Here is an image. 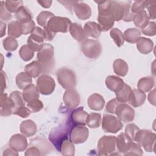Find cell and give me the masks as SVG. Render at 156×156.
<instances>
[{"label":"cell","instance_id":"6da1fadb","mask_svg":"<svg viewBox=\"0 0 156 156\" xmlns=\"http://www.w3.org/2000/svg\"><path fill=\"white\" fill-rule=\"evenodd\" d=\"M95 2L98 5V21L102 31L111 29L114 25L115 20L110 7V1H95Z\"/></svg>","mask_w":156,"mask_h":156},{"label":"cell","instance_id":"7a4b0ae2","mask_svg":"<svg viewBox=\"0 0 156 156\" xmlns=\"http://www.w3.org/2000/svg\"><path fill=\"white\" fill-rule=\"evenodd\" d=\"M54 47L48 43L44 44L38 51V61L41 65L43 73H50L55 65Z\"/></svg>","mask_w":156,"mask_h":156},{"label":"cell","instance_id":"3957f363","mask_svg":"<svg viewBox=\"0 0 156 156\" xmlns=\"http://www.w3.org/2000/svg\"><path fill=\"white\" fill-rule=\"evenodd\" d=\"M133 140L147 152H150L155 151L156 135L148 130L140 129L135 134Z\"/></svg>","mask_w":156,"mask_h":156},{"label":"cell","instance_id":"277c9868","mask_svg":"<svg viewBox=\"0 0 156 156\" xmlns=\"http://www.w3.org/2000/svg\"><path fill=\"white\" fill-rule=\"evenodd\" d=\"M71 24V21L68 18L54 16L49 20L44 27L54 34L57 32L65 33L68 30Z\"/></svg>","mask_w":156,"mask_h":156},{"label":"cell","instance_id":"5b68a950","mask_svg":"<svg viewBox=\"0 0 156 156\" xmlns=\"http://www.w3.org/2000/svg\"><path fill=\"white\" fill-rule=\"evenodd\" d=\"M57 77L58 83L66 89H73L76 85V77L74 73L68 68H62L57 72Z\"/></svg>","mask_w":156,"mask_h":156},{"label":"cell","instance_id":"8992f818","mask_svg":"<svg viewBox=\"0 0 156 156\" xmlns=\"http://www.w3.org/2000/svg\"><path fill=\"white\" fill-rule=\"evenodd\" d=\"M98 154L101 155H116V137L115 136H103L98 143Z\"/></svg>","mask_w":156,"mask_h":156},{"label":"cell","instance_id":"52a82bcc","mask_svg":"<svg viewBox=\"0 0 156 156\" xmlns=\"http://www.w3.org/2000/svg\"><path fill=\"white\" fill-rule=\"evenodd\" d=\"M81 50L86 57L90 58H96L101 55L102 47L98 40L86 39L81 44Z\"/></svg>","mask_w":156,"mask_h":156},{"label":"cell","instance_id":"ba28073f","mask_svg":"<svg viewBox=\"0 0 156 156\" xmlns=\"http://www.w3.org/2000/svg\"><path fill=\"white\" fill-rule=\"evenodd\" d=\"M123 124L117 117L113 115L105 114L104 115L102 122V128L105 132L115 133L122 129Z\"/></svg>","mask_w":156,"mask_h":156},{"label":"cell","instance_id":"9c48e42d","mask_svg":"<svg viewBox=\"0 0 156 156\" xmlns=\"http://www.w3.org/2000/svg\"><path fill=\"white\" fill-rule=\"evenodd\" d=\"M44 34L43 29L36 26L27 39V45L35 52L38 51L44 44Z\"/></svg>","mask_w":156,"mask_h":156},{"label":"cell","instance_id":"30bf717a","mask_svg":"<svg viewBox=\"0 0 156 156\" xmlns=\"http://www.w3.org/2000/svg\"><path fill=\"white\" fill-rule=\"evenodd\" d=\"M37 87L40 93L44 95H48L54 91L55 83L51 76L47 74H43L38 78Z\"/></svg>","mask_w":156,"mask_h":156},{"label":"cell","instance_id":"8fae6325","mask_svg":"<svg viewBox=\"0 0 156 156\" xmlns=\"http://www.w3.org/2000/svg\"><path fill=\"white\" fill-rule=\"evenodd\" d=\"M88 129L85 126L77 125L70 130L69 140L75 144L83 143L88 139Z\"/></svg>","mask_w":156,"mask_h":156},{"label":"cell","instance_id":"7c38bea8","mask_svg":"<svg viewBox=\"0 0 156 156\" xmlns=\"http://www.w3.org/2000/svg\"><path fill=\"white\" fill-rule=\"evenodd\" d=\"M115 113L120 121L124 122H131L135 118L134 110L125 103H119L115 110Z\"/></svg>","mask_w":156,"mask_h":156},{"label":"cell","instance_id":"4fadbf2b","mask_svg":"<svg viewBox=\"0 0 156 156\" xmlns=\"http://www.w3.org/2000/svg\"><path fill=\"white\" fill-rule=\"evenodd\" d=\"M63 102L66 107L69 109L76 108L80 104V96L74 89L67 90L63 97Z\"/></svg>","mask_w":156,"mask_h":156},{"label":"cell","instance_id":"5bb4252c","mask_svg":"<svg viewBox=\"0 0 156 156\" xmlns=\"http://www.w3.org/2000/svg\"><path fill=\"white\" fill-rule=\"evenodd\" d=\"M9 147L17 152L24 151L27 146L26 136L21 134H15L11 136L9 142Z\"/></svg>","mask_w":156,"mask_h":156},{"label":"cell","instance_id":"9a60e30c","mask_svg":"<svg viewBox=\"0 0 156 156\" xmlns=\"http://www.w3.org/2000/svg\"><path fill=\"white\" fill-rule=\"evenodd\" d=\"M1 104V116H7L13 113L15 110V105L10 97L7 96L6 93L1 94L0 96Z\"/></svg>","mask_w":156,"mask_h":156},{"label":"cell","instance_id":"2e32d148","mask_svg":"<svg viewBox=\"0 0 156 156\" xmlns=\"http://www.w3.org/2000/svg\"><path fill=\"white\" fill-rule=\"evenodd\" d=\"M133 140L126 133H120L116 137V147L118 151L120 153L125 154L127 152L132 144Z\"/></svg>","mask_w":156,"mask_h":156},{"label":"cell","instance_id":"e0dca14e","mask_svg":"<svg viewBox=\"0 0 156 156\" xmlns=\"http://www.w3.org/2000/svg\"><path fill=\"white\" fill-rule=\"evenodd\" d=\"M74 11L76 16L82 20L88 19L91 15L90 7L82 2H77L74 6Z\"/></svg>","mask_w":156,"mask_h":156},{"label":"cell","instance_id":"ac0fdd59","mask_svg":"<svg viewBox=\"0 0 156 156\" xmlns=\"http://www.w3.org/2000/svg\"><path fill=\"white\" fill-rule=\"evenodd\" d=\"M146 94L138 89L131 91L128 102L133 107H138L143 105L146 100Z\"/></svg>","mask_w":156,"mask_h":156},{"label":"cell","instance_id":"d6986e66","mask_svg":"<svg viewBox=\"0 0 156 156\" xmlns=\"http://www.w3.org/2000/svg\"><path fill=\"white\" fill-rule=\"evenodd\" d=\"M87 104L91 110L99 111L104 108L105 105V100L101 94L94 93L88 98Z\"/></svg>","mask_w":156,"mask_h":156},{"label":"cell","instance_id":"ffe728a7","mask_svg":"<svg viewBox=\"0 0 156 156\" xmlns=\"http://www.w3.org/2000/svg\"><path fill=\"white\" fill-rule=\"evenodd\" d=\"M39 90L34 84H30L23 89L22 96L26 102H30L40 97Z\"/></svg>","mask_w":156,"mask_h":156},{"label":"cell","instance_id":"44dd1931","mask_svg":"<svg viewBox=\"0 0 156 156\" xmlns=\"http://www.w3.org/2000/svg\"><path fill=\"white\" fill-rule=\"evenodd\" d=\"M124 83L121 78L116 76H108L105 79V84L107 88L115 93L119 91L122 88Z\"/></svg>","mask_w":156,"mask_h":156},{"label":"cell","instance_id":"7402d4cb","mask_svg":"<svg viewBox=\"0 0 156 156\" xmlns=\"http://www.w3.org/2000/svg\"><path fill=\"white\" fill-rule=\"evenodd\" d=\"M83 30L87 37L94 38H98L102 32V29L99 24L93 21L87 22L83 27Z\"/></svg>","mask_w":156,"mask_h":156},{"label":"cell","instance_id":"603a6c76","mask_svg":"<svg viewBox=\"0 0 156 156\" xmlns=\"http://www.w3.org/2000/svg\"><path fill=\"white\" fill-rule=\"evenodd\" d=\"M69 31L71 35L78 41H83L87 37L82 26L77 23H71L69 27Z\"/></svg>","mask_w":156,"mask_h":156},{"label":"cell","instance_id":"cb8c5ba5","mask_svg":"<svg viewBox=\"0 0 156 156\" xmlns=\"http://www.w3.org/2000/svg\"><path fill=\"white\" fill-rule=\"evenodd\" d=\"M21 132L26 136L29 137L34 135L37 132L36 124L30 119L23 121L20 126Z\"/></svg>","mask_w":156,"mask_h":156},{"label":"cell","instance_id":"d4e9b609","mask_svg":"<svg viewBox=\"0 0 156 156\" xmlns=\"http://www.w3.org/2000/svg\"><path fill=\"white\" fill-rule=\"evenodd\" d=\"M136 48L138 50L143 54H147L151 52L153 49V41L145 37H140L136 41Z\"/></svg>","mask_w":156,"mask_h":156},{"label":"cell","instance_id":"484cf974","mask_svg":"<svg viewBox=\"0 0 156 156\" xmlns=\"http://www.w3.org/2000/svg\"><path fill=\"white\" fill-rule=\"evenodd\" d=\"M87 116L88 113L81 107L73 111L71 114V119L75 124L85 126L87 124Z\"/></svg>","mask_w":156,"mask_h":156},{"label":"cell","instance_id":"4316f807","mask_svg":"<svg viewBox=\"0 0 156 156\" xmlns=\"http://www.w3.org/2000/svg\"><path fill=\"white\" fill-rule=\"evenodd\" d=\"M133 21L136 27L143 29L148 24L149 21V18L147 13L144 10L141 12L135 13L133 15Z\"/></svg>","mask_w":156,"mask_h":156},{"label":"cell","instance_id":"83f0119b","mask_svg":"<svg viewBox=\"0 0 156 156\" xmlns=\"http://www.w3.org/2000/svg\"><path fill=\"white\" fill-rule=\"evenodd\" d=\"M15 17L20 23H24L32 20V15L30 10L26 7L21 6L15 13Z\"/></svg>","mask_w":156,"mask_h":156},{"label":"cell","instance_id":"f1b7e54d","mask_svg":"<svg viewBox=\"0 0 156 156\" xmlns=\"http://www.w3.org/2000/svg\"><path fill=\"white\" fill-rule=\"evenodd\" d=\"M155 84V80L153 77L147 76L142 77L138 82L137 87L140 91L145 93L151 91Z\"/></svg>","mask_w":156,"mask_h":156},{"label":"cell","instance_id":"f546056e","mask_svg":"<svg viewBox=\"0 0 156 156\" xmlns=\"http://www.w3.org/2000/svg\"><path fill=\"white\" fill-rule=\"evenodd\" d=\"M25 72L31 77L35 78L43 73V70L38 61H33L25 66Z\"/></svg>","mask_w":156,"mask_h":156},{"label":"cell","instance_id":"4dcf8cb0","mask_svg":"<svg viewBox=\"0 0 156 156\" xmlns=\"http://www.w3.org/2000/svg\"><path fill=\"white\" fill-rule=\"evenodd\" d=\"M8 35L12 38H18L23 35L21 24L18 21H12L8 24Z\"/></svg>","mask_w":156,"mask_h":156},{"label":"cell","instance_id":"1f68e13d","mask_svg":"<svg viewBox=\"0 0 156 156\" xmlns=\"http://www.w3.org/2000/svg\"><path fill=\"white\" fill-rule=\"evenodd\" d=\"M113 68L115 73L119 76L124 77L128 73L127 63L121 58H118L113 62Z\"/></svg>","mask_w":156,"mask_h":156},{"label":"cell","instance_id":"d6a6232c","mask_svg":"<svg viewBox=\"0 0 156 156\" xmlns=\"http://www.w3.org/2000/svg\"><path fill=\"white\" fill-rule=\"evenodd\" d=\"M59 150L63 155H74L75 154V147L73 143L67 138L61 141L59 146Z\"/></svg>","mask_w":156,"mask_h":156},{"label":"cell","instance_id":"836d02e7","mask_svg":"<svg viewBox=\"0 0 156 156\" xmlns=\"http://www.w3.org/2000/svg\"><path fill=\"white\" fill-rule=\"evenodd\" d=\"M124 40L130 43H135L141 37V31L136 28H129L124 33Z\"/></svg>","mask_w":156,"mask_h":156},{"label":"cell","instance_id":"e575fe53","mask_svg":"<svg viewBox=\"0 0 156 156\" xmlns=\"http://www.w3.org/2000/svg\"><path fill=\"white\" fill-rule=\"evenodd\" d=\"M16 83L19 88L24 89L32 83V77L26 72L20 73L16 77Z\"/></svg>","mask_w":156,"mask_h":156},{"label":"cell","instance_id":"d590c367","mask_svg":"<svg viewBox=\"0 0 156 156\" xmlns=\"http://www.w3.org/2000/svg\"><path fill=\"white\" fill-rule=\"evenodd\" d=\"M131 91L132 89L127 84L124 83L122 88L119 91L115 93L116 99L121 103L127 102Z\"/></svg>","mask_w":156,"mask_h":156},{"label":"cell","instance_id":"8d00e7d4","mask_svg":"<svg viewBox=\"0 0 156 156\" xmlns=\"http://www.w3.org/2000/svg\"><path fill=\"white\" fill-rule=\"evenodd\" d=\"M101 122V115L98 113H90L88 114L87 124L90 128L95 129L99 127Z\"/></svg>","mask_w":156,"mask_h":156},{"label":"cell","instance_id":"74e56055","mask_svg":"<svg viewBox=\"0 0 156 156\" xmlns=\"http://www.w3.org/2000/svg\"><path fill=\"white\" fill-rule=\"evenodd\" d=\"M110 35L118 47H121L124 42V35L117 28H112L110 31Z\"/></svg>","mask_w":156,"mask_h":156},{"label":"cell","instance_id":"f35d334b","mask_svg":"<svg viewBox=\"0 0 156 156\" xmlns=\"http://www.w3.org/2000/svg\"><path fill=\"white\" fill-rule=\"evenodd\" d=\"M19 55L23 60L27 62L33 58L34 51L27 44H25L20 48Z\"/></svg>","mask_w":156,"mask_h":156},{"label":"cell","instance_id":"ab89813d","mask_svg":"<svg viewBox=\"0 0 156 156\" xmlns=\"http://www.w3.org/2000/svg\"><path fill=\"white\" fill-rule=\"evenodd\" d=\"M53 16H54V14L52 12L48 11H43L38 14L37 18V21L40 26L44 27L46 26L49 20Z\"/></svg>","mask_w":156,"mask_h":156},{"label":"cell","instance_id":"60d3db41","mask_svg":"<svg viewBox=\"0 0 156 156\" xmlns=\"http://www.w3.org/2000/svg\"><path fill=\"white\" fill-rule=\"evenodd\" d=\"M9 97L14 103L15 110L18 107L25 105V102H24L25 101L23 99V96L20 91H12L10 93Z\"/></svg>","mask_w":156,"mask_h":156},{"label":"cell","instance_id":"b9f144b4","mask_svg":"<svg viewBox=\"0 0 156 156\" xmlns=\"http://www.w3.org/2000/svg\"><path fill=\"white\" fill-rule=\"evenodd\" d=\"M2 44L4 49L7 51H13L17 49L18 46L17 40L15 38L10 37L3 40Z\"/></svg>","mask_w":156,"mask_h":156},{"label":"cell","instance_id":"7bdbcfd3","mask_svg":"<svg viewBox=\"0 0 156 156\" xmlns=\"http://www.w3.org/2000/svg\"><path fill=\"white\" fill-rule=\"evenodd\" d=\"M23 4L22 1H5L4 5L7 10L10 13H15Z\"/></svg>","mask_w":156,"mask_h":156},{"label":"cell","instance_id":"ee69618b","mask_svg":"<svg viewBox=\"0 0 156 156\" xmlns=\"http://www.w3.org/2000/svg\"><path fill=\"white\" fill-rule=\"evenodd\" d=\"M145 7L147 9V15L149 19L155 20V9L156 1H145Z\"/></svg>","mask_w":156,"mask_h":156},{"label":"cell","instance_id":"f6af8a7d","mask_svg":"<svg viewBox=\"0 0 156 156\" xmlns=\"http://www.w3.org/2000/svg\"><path fill=\"white\" fill-rule=\"evenodd\" d=\"M27 107L31 111V112L36 113L40 111L43 108V104L40 100L37 99L28 102L27 104Z\"/></svg>","mask_w":156,"mask_h":156},{"label":"cell","instance_id":"bcb514c9","mask_svg":"<svg viewBox=\"0 0 156 156\" xmlns=\"http://www.w3.org/2000/svg\"><path fill=\"white\" fill-rule=\"evenodd\" d=\"M143 150L141 146L137 143H132L129 150L124 154L125 155H143Z\"/></svg>","mask_w":156,"mask_h":156},{"label":"cell","instance_id":"7dc6e473","mask_svg":"<svg viewBox=\"0 0 156 156\" xmlns=\"http://www.w3.org/2000/svg\"><path fill=\"white\" fill-rule=\"evenodd\" d=\"M142 33L147 36H154L156 34L155 24L154 21H149L147 26L144 27L142 30Z\"/></svg>","mask_w":156,"mask_h":156},{"label":"cell","instance_id":"c3c4849f","mask_svg":"<svg viewBox=\"0 0 156 156\" xmlns=\"http://www.w3.org/2000/svg\"><path fill=\"white\" fill-rule=\"evenodd\" d=\"M12 15L5 7L4 1H1V11H0V18L2 21H8L11 20Z\"/></svg>","mask_w":156,"mask_h":156},{"label":"cell","instance_id":"681fc988","mask_svg":"<svg viewBox=\"0 0 156 156\" xmlns=\"http://www.w3.org/2000/svg\"><path fill=\"white\" fill-rule=\"evenodd\" d=\"M140 130V128L135 124H129L125 128V133L130 136V138L133 140L134 136L136 132Z\"/></svg>","mask_w":156,"mask_h":156},{"label":"cell","instance_id":"f907efd6","mask_svg":"<svg viewBox=\"0 0 156 156\" xmlns=\"http://www.w3.org/2000/svg\"><path fill=\"white\" fill-rule=\"evenodd\" d=\"M21 24L22 26L23 35H27L29 33H32L34 30L35 28L36 27L35 23L33 20H31L27 23H21Z\"/></svg>","mask_w":156,"mask_h":156},{"label":"cell","instance_id":"816d5d0a","mask_svg":"<svg viewBox=\"0 0 156 156\" xmlns=\"http://www.w3.org/2000/svg\"><path fill=\"white\" fill-rule=\"evenodd\" d=\"M30 113H31V111L27 107H26L25 105H24L16 108L14 110L13 114L24 118L28 117L30 115Z\"/></svg>","mask_w":156,"mask_h":156},{"label":"cell","instance_id":"f5cc1de1","mask_svg":"<svg viewBox=\"0 0 156 156\" xmlns=\"http://www.w3.org/2000/svg\"><path fill=\"white\" fill-rule=\"evenodd\" d=\"M144 8L145 1H136L133 3L131 7V12L132 13H136L144 10Z\"/></svg>","mask_w":156,"mask_h":156},{"label":"cell","instance_id":"db71d44e","mask_svg":"<svg viewBox=\"0 0 156 156\" xmlns=\"http://www.w3.org/2000/svg\"><path fill=\"white\" fill-rule=\"evenodd\" d=\"M119 103H121V102H119L116 99V98L113 99L109 101L106 105V107H105L106 112H107L108 113H112V114L115 113V110H116L118 105Z\"/></svg>","mask_w":156,"mask_h":156},{"label":"cell","instance_id":"11a10c76","mask_svg":"<svg viewBox=\"0 0 156 156\" xmlns=\"http://www.w3.org/2000/svg\"><path fill=\"white\" fill-rule=\"evenodd\" d=\"M43 154L41 153V151L40 150L39 148L32 146L30 147L27 149V151L25 152V155L29 156V155H41Z\"/></svg>","mask_w":156,"mask_h":156},{"label":"cell","instance_id":"9f6ffc18","mask_svg":"<svg viewBox=\"0 0 156 156\" xmlns=\"http://www.w3.org/2000/svg\"><path fill=\"white\" fill-rule=\"evenodd\" d=\"M6 87V77L4 71H1V94L4 93V90Z\"/></svg>","mask_w":156,"mask_h":156},{"label":"cell","instance_id":"6f0895ef","mask_svg":"<svg viewBox=\"0 0 156 156\" xmlns=\"http://www.w3.org/2000/svg\"><path fill=\"white\" fill-rule=\"evenodd\" d=\"M148 100L153 105H155V90L154 89L148 94Z\"/></svg>","mask_w":156,"mask_h":156},{"label":"cell","instance_id":"680465c9","mask_svg":"<svg viewBox=\"0 0 156 156\" xmlns=\"http://www.w3.org/2000/svg\"><path fill=\"white\" fill-rule=\"evenodd\" d=\"M3 155H18L17 151L13 150L11 147L6 149L3 153Z\"/></svg>","mask_w":156,"mask_h":156},{"label":"cell","instance_id":"91938a15","mask_svg":"<svg viewBox=\"0 0 156 156\" xmlns=\"http://www.w3.org/2000/svg\"><path fill=\"white\" fill-rule=\"evenodd\" d=\"M37 2L40 4L44 8H49L51 7L52 1H38Z\"/></svg>","mask_w":156,"mask_h":156},{"label":"cell","instance_id":"94428289","mask_svg":"<svg viewBox=\"0 0 156 156\" xmlns=\"http://www.w3.org/2000/svg\"><path fill=\"white\" fill-rule=\"evenodd\" d=\"M1 37H2L5 34V28H6V24L3 21H1Z\"/></svg>","mask_w":156,"mask_h":156}]
</instances>
